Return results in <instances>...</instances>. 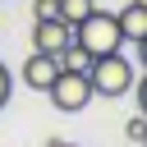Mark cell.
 Listing matches in <instances>:
<instances>
[{"instance_id":"6da1fadb","label":"cell","mask_w":147,"mask_h":147,"mask_svg":"<svg viewBox=\"0 0 147 147\" xmlns=\"http://www.w3.org/2000/svg\"><path fill=\"white\" fill-rule=\"evenodd\" d=\"M87 78H92V96H124V92H133V60L129 55H119V51H110V55H96L92 64H87Z\"/></svg>"},{"instance_id":"7a4b0ae2","label":"cell","mask_w":147,"mask_h":147,"mask_svg":"<svg viewBox=\"0 0 147 147\" xmlns=\"http://www.w3.org/2000/svg\"><path fill=\"white\" fill-rule=\"evenodd\" d=\"M74 41H78V46H87V55H92V60H96V55H110V51H119V46H124L119 23H115V14H106V9H92L83 23H74Z\"/></svg>"},{"instance_id":"3957f363","label":"cell","mask_w":147,"mask_h":147,"mask_svg":"<svg viewBox=\"0 0 147 147\" xmlns=\"http://www.w3.org/2000/svg\"><path fill=\"white\" fill-rule=\"evenodd\" d=\"M46 96H51V106H55V110L78 115V110L92 101V78H87V74H78V69H60V74H55V83L46 87Z\"/></svg>"},{"instance_id":"277c9868","label":"cell","mask_w":147,"mask_h":147,"mask_svg":"<svg viewBox=\"0 0 147 147\" xmlns=\"http://www.w3.org/2000/svg\"><path fill=\"white\" fill-rule=\"evenodd\" d=\"M74 28L64 18H32V51H46V55H60L69 46Z\"/></svg>"},{"instance_id":"5b68a950","label":"cell","mask_w":147,"mask_h":147,"mask_svg":"<svg viewBox=\"0 0 147 147\" xmlns=\"http://www.w3.org/2000/svg\"><path fill=\"white\" fill-rule=\"evenodd\" d=\"M55 74H60V55H46V51H32V55L23 60V83H28L32 92H46V87L55 83Z\"/></svg>"},{"instance_id":"8992f818","label":"cell","mask_w":147,"mask_h":147,"mask_svg":"<svg viewBox=\"0 0 147 147\" xmlns=\"http://www.w3.org/2000/svg\"><path fill=\"white\" fill-rule=\"evenodd\" d=\"M115 23H119V37H124V41H142V37H147V5L129 0V5L115 14Z\"/></svg>"},{"instance_id":"52a82bcc","label":"cell","mask_w":147,"mask_h":147,"mask_svg":"<svg viewBox=\"0 0 147 147\" xmlns=\"http://www.w3.org/2000/svg\"><path fill=\"white\" fill-rule=\"evenodd\" d=\"M87 64H92V55H87V46H78V41L69 37V46L60 51V69H78V74H87Z\"/></svg>"},{"instance_id":"ba28073f","label":"cell","mask_w":147,"mask_h":147,"mask_svg":"<svg viewBox=\"0 0 147 147\" xmlns=\"http://www.w3.org/2000/svg\"><path fill=\"white\" fill-rule=\"evenodd\" d=\"M55 5H60V18H64L69 28H74V23H83V18L96 9V0H55Z\"/></svg>"},{"instance_id":"9c48e42d","label":"cell","mask_w":147,"mask_h":147,"mask_svg":"<svg viewBox=\"0 0 147 147\" xmlns=\"http://www.w3.org/2000/svg\"><path fill=\"white\" fill-rule=\"evenodd\" d=\"M124 133H129V142H142V138H147V115L138 110V115H133V119L124 124Z\"/></svg>"},{"instance_id":"30bf717a","label":"cell","mask_w":147,"mask_h":147,"mask_svg":"<svg viewBox=\"0 0 147 147\" xmlns=\"http://www.w3.org/2000/svg\"><path fill=\"white\" fill-rule=\"evenodd\" d=\"M32 18H60V5L55 0H32Z\"/></svg>"},{"instance_id":"8fae6325","label":"cell","mask_w":147,"mask_h":147,"mask_svg":"<svg viewBox=\"0 0 147 147\" xmlns=\"http://www.w3.org/2000/svg\"><path fill=\"white\" fill-rule=\"evenodd\" d=\"M9 96H14V74H9L5 64H0V110L9 106Z\"/></svg>"},{"instance_id":"7c38bea8","label":"cell","mask_w":147,"mask_h":147,"mask_svg":"<svg viewBox=\"0 0 147 147\" xmlns=\"http://www.w3.org/2000/svg\"><path fill=\"white\" fill-rule=\"evenodd\" d=\"M133 96H138V110L147 115V74H142V78H133Z\"/></svg>"},{"instance_id":"4fadbf2b","label":"cell","mask_w":147,"mask_h":147,"mask_svg":"<svg viewBox=\"0 0 147 147\" xmlns=\"http://www.w3.org/2000/svg\"><path fill=\"white\" fill-rule=\"evenodd\" d=\"M133 46H138V64H142V74H147V37H142V41H133Z\"/></svg>"},{"instance_id":"5bb4252c","label":"cell","mask_w":147,"mask_h":147,"mask_svg":"<svg viewBox=\"0 0 147 147\" xmlns=\"http://www.w3.org/2000/svg\"><path fill=\"white\" fill-rule=\"evenodd\" d=\"M51 147H78V142H51Z\"/></svg>"},{"instance_id":"9a60e30c","label":"cell","mask_w":147,"mask_h":147,"mask_svg":"<svg viewBox=\"0 0 147 147\" xmlns=\"http://www.w3.org/2000/svg\"><path fill=\"white\" fill-rule=\"evenodd\" d=\"M142 147H147V138H142Z\"/></svg>"}]
</instances>
